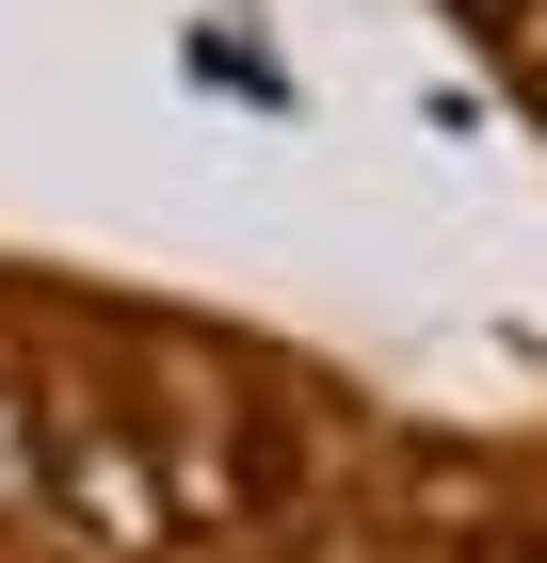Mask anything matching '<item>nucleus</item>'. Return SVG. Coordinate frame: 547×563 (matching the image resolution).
Returning a JSON list of instances; mask_svg holds the SVG:
<instances>
[{
    "mask_svg": "<svg viewBox=\"0 0 547 563\" xmlns=\"http://www.w3.org/2000/svg\"><path fill=\"white\" fill-rule=\"evenodd\" d=\"M65 499H81L97 516V548H129V563H162V483H145V451H129V434H65Z\"/></svg>",
    "mask_w": 547,
    "mask_h": 563,
    "instance_id": "nucleus-1",
    "label": "nucleus"
}]
</instances>
